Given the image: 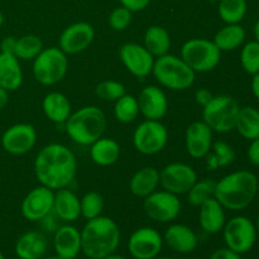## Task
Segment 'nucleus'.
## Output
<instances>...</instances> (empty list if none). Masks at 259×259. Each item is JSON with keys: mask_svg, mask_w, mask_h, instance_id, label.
<instances>
[{"mask_svg": "<svg viewBox=\"0 0 259 259\" xmlns=\"http://www.w3.org/2000/svg\"><path fill=\"white\" fill-rule=\"evenodd\" d=\"M8 103H9V93L0 86V110H3Z\"/></svg>", "mask_w": 259, "mask_h": 259, "instance_id": "47", "label": "nucleus"}, {"mask_svg": "<svg viewBox=\"0 0 259 259\" xmlns=\"http://www.w3.org/2000/svg\"><path fill=\"white\" fill-rule=\"evenodd\" d=\"M257 195H259V179H258V185H257Z\"/></svg>", "mask_w": 259, "mask_h": 259, "instance_id": "55", "label": "nucleus"}, {"mask_svg": "<svg viewBox=\"0 0 259 259\" xmlns=\"http://www.w3.org/2000/svg\"><path fill=\"white\" fill-rule=\"evenodd\" d=\"M257 185L258 177L253 172L240 169L217 181L214 197L224 209L240 211L247 209L258 196Z\"/></svg>", "mask_w": 259, "mask_h": 259, "instance_id": "3", "label": "nucleus"}, {"mask_svg": "<svg viewBox=\"0 0 259 259\" xmlns=\"http://www.w3.org/2000/svg\"><path fill=\"white\" fill-rule=\"evenodd\" d=\"M42 109L46 118L56 124H65L72 113L68 98L65 94L58 91H52L45 96L42 101Z\"/></svg>", "mask_w": 259, "mask_h": 259, "instance_id": "25", "label": "nucleus"}, {"mask_svg": "<svg viewBox=\"0 0 259 259\" xmlns=\"http://www.w3.org/2000/svg\"><path fill=\"white\" fill-rule=\"evenodd\" d=\"M42 259H62V258L58 257L57 254H55V255H48V257H43Z\"/></svg>", "mask_w": 259, "mask_h": 259, "instance_id": "50", "label": "nucleus"}, {"mask_svg": "<svg viewBox=\"0 0 259 259\" xmlns=\"http://www.w3.org/2000/svg\"><path fill=\"white\" fill-rule=\"evenodd\" d=\"M207 2H210V3H219L220 0H207Z\"/></svg>", "mask_w": 259, "mask_h": 259, "instance_id": "54", "label": "nucleus"}, {"mask_svg": "<svg viewBox=\"0 0 259 259\" xmlns=\"http://www.w3.org/2000/svg\"><path fill=\"white\" fill-rule=\"evenodd\" d=\"M209 259H243L242 254L233 252L229 248H219V249L214 250L210 255Z\"/></svg>", "mask_w": 259, "mask_h": 259, "instance_id": "43", "label": "nucleus"}, {"mask_svg": "<svg viewBox=\"0 0 259 259\" xmlns=\"http://www.w3.org/2000/svg\"><path fill=\"white\" fill-rule=\"evenodd\" d=\"M139 115V104L138 99L133 95L124 94L121 98L115 101L114 105V116L119 123L129 124L133 123Z\"/></svg>", "mask_w": 259, "mask_h": 259, "instance_id": "35", "label": "nucleus"}, {"mask_svg": "<svg viewBox=\"0 0 259 259\" xmlns=\"http://www.w3.org/2000/svg\"><path fill=\"white\" fill-rule=\"evenodd\" d=\"M152 75L163 88L174 91H184L194 85L196 73L181 57L167 53L154 60Z\"/></svg>", "mask_w": 259, "mask_h": 259, "instance_id": "5", "label": "nucleus"}, {"mask_svg": "<svg viewBox=\"0 0 259 259\" xmlns=\"http://www.w3.org/2000/svg\"><path fill=\"white\" fill-rule=\"evenodd\" d=\"M37 142V131L32 124L18 123L9 126L2 136V147L13 156H23L33 149Z\"/></svg>", "mask_w": 259, "mask_h": 259, "instance_id": "15", "label": "nucleus"}, {"mask_svg": "<svg viewBox=\"0 0 259 259\" xmlns=\"http://www.w3.org/2000/svg\"><path fill=\"white\" fill-rule=\"evenodd\" d=\"M103 259H129V258H126L125 255L116 254V253H111V254L106 255V257H105V258H103Z\"/></svg>", "mask_w": 259, "mask_h": 259, "instance_id": "48", "label": "nucleus"}, {"mask_svg": "<svg viewBox=\"0 0 259 259\" xmlns=\"http://www.w3.org/2000/svg\"><path fill=\"white\" fill-rule=\"evenodd\" d=\"M81 217L86 220L100 217L104 210V199L99 192L89 191L80 199Z\"/></svg>", "mask_w": 259, "mask_h": 259, "instance_id": "38", "label": "nucleus"}, {"mask_svg": "<svg viewBox=\"0 0 259 259\" xmlns=\"http://www.w3.org/2000/svg\"><path fill=\"white\" fill-rule=\"evenodd\" d=\"M235 129L248 141L259 138V110L253 106H240Z\"/></svg>", "mask_w": 259, "mask_h": 259, "instance_id": "31", "label": "nucleus"}, {"mask_svg": "<svg viewBox=\"0 0 259 259\" xmlns=\"http://www.w3.org/2000/svg\"><path fill=\"white\" fill-rule=\"evenodd\" d=\"M163 237L158 230L144 227L134 230L128 240V252L134 259H154L163 248Z\"/></svg>", "mask_w": 259, "mask_h": 259, "instance_id": "13", "label": "nucleus"}, {"mask_svg": "<svg viewBox=\"0 0 259 259\" xmlns=\"http://www.w3.org/2000/svg\"><path fill=\"white\" fill-rule=\"evenodd\" d=\"M255 229H257V232H258V234H259V214H258V217H257V220H255Z\"/></svg>", "mask_w": 259, "mask_h": 259, "instance_id": "52", "label": "nucleus"}, {"mask_svg": "<svg viewBox=\"0 0 259 259\" xmlns=\"http://www.w3.org/2000/svg\"><path fill=\"white\" fill-rule=\"evenodd\" d=\"M81 233V253L89 259H103L115 253L120 244V229L108 217L88 220Z\"/></svg>", "mask_w": 259, "mask_h": 259, "instance_id": "2", "label": "nucleus"}, {"mask_svg": "<svg viewBox=\"0 0 259 259\" xmlns=\"http://www.w3.org/2000/svg\"><path fill=\"white\" fill-rule=\"evenodd\" d=\"M240 65L244 72L253 76L259 72V42L249 40L240 51Z\"/></svg>", "mask_w": 259, "mask_h": 259, "instance_id": "37", "label": "nucleus"}, {"mask_svg": "<svg viewBox=\"0 0 259 259\" xmlns=\"http://www.w3.org/2000/svg\"><path fill=\"white\" fill-rule=\"evenodd\" d=\"M34 175L38 182L51 190L70 186L77 174V159L73 152L61 143L45 146L35 156Z\"/></svg>", "mask_w": 259, "mask_h": 259, "instance_id": "1", "label": "nucleus"}, {"mask_svg": "<svg viewBox=\"0 0 259 259\" xmlns=\"http://www.w3.org/2000/svg\"><path fill=\"white\" fill-rule=\"evenodd\" d=\"M55 191L43 185L30 190L22 201L20 211L24 219L29 222H42L53 212Z\"/></svg>", "mask_w": 259, "mask_h": 259, "instance_id": "14", "label": "nucleus"}, {"mask_svg": "<svg viewBox=\"0 0 259 259\" xmlns=\"http://www.w3.org/2000/svg\"><path fill=\"white\" fill-rule=\"evenodd\" d=\"M68 71V58L58 47L43 48L33 60V76L40 85L53 86L65 78Z\"/></svg>", "mask_w": 259, "mask_h": 259, "instance_id": "7", "label": "nucleus"}, {"mask_svg": "<svg viewBox=\"0 0 259 259\" xmlns=\"http://www.w3.org/2000/svg\"><path fill=\"white\" fill-rule=\"evenodd\" d=\"M53 249L62 259H76L81 253V233L66 223L53 232Z\"/></svg>", "mask_w": 259, "mask_h": 259, "instance_id": "20", "label": "nucleus"}, {"mask_svg": "<svg viewBox=\"0 0 259 259\" xmlns=\"http://www.w3.org/2000/svg\"><path fill=\"white\" fill-rule=\"evenodd\" d=\"M247 156L253 166L259 167V138L250 141V144L247 151Z\"/></svg>", "mask_w": 259, "mask_h": 259, "instance_id": "42", "label": "nucleus"}, {"mask_svg": "<svg viewBox=\"0 0 259 259\" xmlns=\"http://www.w3.org/2000/svg\"><path fill=\"white\" fill-rule=\"evenodd\" d=\"M248 10L247 0H220L218 13L227 24H239Z\"/></svg>", "mask_w": 259, "mask_h": 259, "instance_id": "33", "label": "nucleus"}, {"mask_svg": "<svg viewBox=\"0 0 259 259\" xmlns=\"http://www.w3.org/2000/svg\"><path fill=\"white\" fill-rule=\"evenodd\" d=\"M137 99L139 113L148 120H161L168 111V99L158 86H146Z\"/></svg>", "mask_w": 259, "mask_h": 259, "instance_id": "19", "label": "nucleus"}, {"mask_svg": "<svg viewBox=\"0 0 259 259\" xmlns=\"http://www.w3.org/2000/svg\"><path fill=\"white\" fill-rule=\"evenodd\" d=\"M95 29L88 22H77L68 25L58 38V48L66 55H77L93 43Z\"/></svg>", "mask_w": 259, "mask_h": 259, "instance_id": "17", "label": "nucleus"}, {"mask_svg": "<svg viewBox=\"0 0 259 259\" xmlns=\"http://www.w3.org/2000/svg\"><path fill=\"white\" fill-rule=\"evenodd\" d=\"M3 23H4V15H3L2 10H0V28H2Z\"/></svg>", "mask_w": 259, "mask_h": 259, "instance_id": "51", "label": "nucleus"}, {"mask_svg": "<svg viewBox=\"0 0 259 259\" xmlns=\"http://www.w3.org/2000/svg\"><path fill=\"white\" fill-rule=\"evenodd\" d=\"M132 19H133V13L124 8L123 5H120L110 13L108 22L111 29L115 30V32H121L131 25Z\"/></svg>", "mask_w": 259, "mask_h": 259, "instance_id": "40", "label": "nucleus"}, {"mask_svg": "<svg viewBox=\"0 0 259 259\" xmlns=\"http://www.w3.org/2000/svg\"><path fill=\"white\" fill-rule=\"evenodd\" d=\"M240 105L229 95L212 96L211 100L202 108V121L217 133H229L235 129Z\"/></svg>", "mask_w": 259, "mask_h": 259, "instance_id": "6", "label": "nucleus"}, {"mask_svg": "<svg viewBox=\"0 0 259 259\" xmlns=\"http://www.w3.org/2000/svg\"><path fill=\"white\" fill-rule=\"evenodd\" d=\"M119 58L126 70L138 78H144L152 73L154 57L144 46L138 43H124L119 48Z\"/></svg>", "mask_w": 259, "mask_h": 259, "instance_id": "16", "label": "nucleus"}, {"mask_svg": "<svg viewBox=\"0 0 259 259\" xmlns=\"http://www.w3.org/2000/svg\"><path fill=\"white\" fill-rule=\"evenodd\" d=\"M252 82H250V89H252L253 96L259 101V72L252 76Z\"/></svg>", "mask_w": 259, "mask_h": 259, "instance_id": "46", "label": "nucleus"}, {"mask_svg": "<svg viewBox=\"0 0 259 259\" xmlns=\"http://www.w3.org/2000/svg\"><path fill=\"white\" fill-rule=\"evenodd\" d=\"M144 47L154 58L167 55L171 48V37L166 28L152 25L144 33Z\"/></svg>", "mask_w": 259, "mask_h": 259, "instance_id": "30", "label": "nucleus"}, {"mask_svg": "<svg viewBox=\"0 0 259 259\" xmlns=\"http://www.w3.org/2000/svg\"><path fill=\"white\" fill-rule=\"evenodd\" d=\"M43 48V42L38 35L25 34L17 38L14 56L19 61H33Z\"/></svg>", "mask_w": 259, "mask_h": 259, "instance_id": "34", "label": "nucleus"}, {"mask_svg": "<svg viewBox=\"0 0 259 259\" xmlns=\"http://www.w3.org/2000/svg\"><path fill=\"white\" fill-rule=\"evenodd\" d=\"M159 186V171L154 167H143L132 176L129 190L137 197L144 199Z\"/></svg>", "mask_w": 259, "mask_h": 259, "instance_id": "27", "label": "nucleus"}, {"mask_svg": "<svg viewBox=\"0 0 259 259\" xmlns=\"http://www.w3.org/2000/svg\"><path fill=\"white\" fill-rule=\"evenodd\" d=\"M163 242L167 247L179 254H190L199 245L196 233L185 224H172L166 229Z\"/></svg>", "mask_w": 259, "mask_h": 259, "instance_id": "21", "label": "nucleus"}, {"mask_svg": "<svg viewBox=\"0 0 259 259\" xmlns=\"http://www.w3.org/2000/svg\"><path fill=\"white\" fill-rule=\"evenodd\" d=\"M223 238L225 247L238 254H245L254 247L258 232L255 224L247 217H234L225 222L223 228Z\"/></svg>", "mask_w": 259, "mask_h": 259, "instance_id": "9", "label": "nucleus"}, {"mask_svg": "<svg viewBox=\"0 0 259 259\" xmlns=\"http://www.w3.org/2000/svg\"><path fill=\"white\" fill-rule=\"evenodd\" d=\"M197 181V175L191 166L182 162L169 163L159 172L162 189L175 195H185Z\"/></svg>", "mask_w": 259, "mask_h": 259, "instance_id": "12", "label": "nucleus"}, {"mask_svg": "<svg viewBox=\"0 0 259 259\" xmlns=\"http://www.w3.org/2000/svg\"><path fill=\"white\" fill-rule=\"evenodd\" d=\"M106 129V116L100 108L89 105L71 113L65 121V131L75 143L91 146L104 136Z\"/></svg>", "mask_w": 259, "mask_h": 259, "instance_id": "4", "label": "nucleus"}, {"mask_svg": "<svg viewBox=\"0 0 259 259\" xmlns=\"http://www.w3.org/2000/svg\"><path fill=\"white\" fill-rule=\"evenodd\" d=\"M124 8L131 10L132 13L142 12L149 5L151 0H119Z\"/></svg>", "mask_w": 259, "mask_h": 259, "instance_id": "41", "label": "nucleus"}, {"mask_svg": "<svg viewBox=\"0 0 259 259\" xmlns=\"http://www.w3.org/2000/svg\"><path fill=\"white\" fill-rule=\"evenodd\" d=\"M212 133L204 121H194L187 126L185 132V146L190 157L195 159L205 158L212 147Z\"/></svg>", "mask_w": 259, "mask_h": 259, "instance_id": "18", "label": "nucleus"}, {"mask_svg": "<svg viewBox=\"0 0 259 259\" xmlns=\"http://www.w3.org/2000/svg\"><path fill=\"white\" fill-rule=\"evenodd\" d=\"M143 209L147 217L157 223L174 222L181 212V201L179 196L166 190L154 191L147 197H144Z\"/></svg>", "mask_w": 259, "mask_h": 259, "instance_id": "11", "label": "nucleus"}, {"mask_svg": "<svg viewBox=\"0 0 259 259\" xmlns=\"http://www.w3.org/2000/svg\"><path fill=\"white\" fill-rule=\"evenodd\" d=\"M15 45H17V38L13 35H8V37L3 38V40L0 42V52L14 55Z\"/></svg>", "mask_w": 259, "mask_h": 259, "instance_id": "44", "label": "nucleus"}, {"mask_svg": "<svg viewBox=\"0 0 259 259\" xmlns=\"http://www.w3.org/2000/svg\"><path fill=\"white\" fill-rule=\"evenodd\" d=\"M245 37H247V32L244 27L240 25V23L239 24H227L218 30L212 42L222 52H230L244 45Z\"/></svg>", "mask_w": 259, "mask_h": 259, "instance_id": "29", "label": "nucleus"}, {"mask_svg": "<svg viewBox=\"0 0 259 259\" xmlns=\"http://www.w3.org/2000/svg\"><path fill=\"white\" fill-rule=\"evenodd\" d=\"M95 94L99 99L105 101H116L124 95L125 88L121 82L114 80H105L98 83L95 88Z\"/></svg>", "mask_w": 259, "mask_h": 259, "instance_id": "39", "label": "nucleus"}, {"mask_svg": "<svg viewBox=\"0 0 259 259\" xmlns=\"http://www.w3.org/2000/svg\"><path fill=\"white\" fill-rule=\"evenodd\" d=\"M212 151L205 156L206 167L209 171H215L220 167H227L235 161V151L227 142L218 141L212 143Z\"/></svg>", "mask_w": 259, "mask_h": 259, "instance_id": "32", "label": "nucleus"}, {"mask_svg": "<svg viewBox=\"0 0 259 259\" xmlns=\"http://www.w3.org/2000/svg\"><path fill=\"white\" fill-rule=\"evenodd\" d=\"M53 212L63 223H73L81 217L80 199L68 187L56 190L53 200Z\"/></svg>", "mask_w": 259, "mask_h": 259, "instance_id": "23", "label": "nucleus"}, {"mask_svg": "<svg viewBox=\"0 0 259 259\" xmlns=\"http://www.w3.org/2000/svg\"><path fill=\"white\" fill-rule=\"evenodd\" d=\"M199 207V222L201 229L207 234H218L222 232L227 222L225 209L222 204L215 197H210Z\"/></svg>", "mask_w": 259, "mask_h": 259, "instance_id": "24", "label": "nucleus"}, {"mask_svg": "<svg viewBox=\"0 0 259 259\" xmlns=\"http://www.w3.org/2000/svg\"><path fill=\"white\" fill-rule=\"evenodd\" d=\"M180 57L195 73L210 72L220 63L222 51L212 40L205 38H192L182 45Z\"/></svg>", "mask_w": 259, "mask_h": 259, "instance_id": "8", "label": "nucleus"}, {"mask_svg": "<svg viewBox=\"0 0 259 259\" xmlns=\"http://www.w3.org/2000/svg\"><path fill=\"white\" fill-rule=\"evenodd\" d=\"M168 142V131L161 120L146 119L133 133V146L144 156H153L161 152Z\"/></svg>", "mask_w": 259, "mask_h": 259, "instance_id": "10", "label": "nucleus"}, {"mask_svg": "<svg viewBox=\"0 0 259 259\" xmlns=\"http://www.w3.org/2000/svg\"><path fill=\"white\" fill-rule=\"evenodd\" d=\"M212 96L214 95H212L207 89H197L196 93H195V100H196V103L199 104V105H201L202 108H204V106L211 100Z\"/></svg>", "mask_w": 259, "mask_h": 259, "instance_id": "45", "label": "nucleus"}, {"mask_svg": "<svg viewBox=\"0 0 259 259\" xmlns=\"http://www.w3.org/2000/svg\"><path fill=\"white\" fill-rule=\"evenodd\" d=\"M14 250L19 259H42L48 250V240L42 233L29 230L18 238Z\"/></svg>", "mask_w": 259, "mask_h": 259, "instance_id": "22", "label": "nucleus"}, {"mask_svg": "<svg viewBox=\"0 0 259 259\" xmlns=\"http://www.w3.org/2000/svg\"><path fill=\"white\" fill-rule=\"evenodd\" d=\"M0 259H5V257H4V254H3L2 252H0Z\"/></svg>", "mask_w": 259, "mask_h": 259, "instance_id": "56", "label": "nucleus"}, {"mask_svg": "<svg viewBox=\"0 0 259 259\" xmlns=\"http://www.w3.org/2000/svg\"><path fill=\"white\" fill-rule=\"evenodd\" d=\"M154 259H181V258H177V257H156Z\"/></svg>", "mask_w": 259, "mask_h": 259, "instance_id": "53", "label": "nucleus"}, {"mask_svg": "<svg viewBox=\"0 0 259 259\" xmlns=\"http://www.w3.org/2000/svg\"><path fill=\"white\" fill-rule=\"evenodd\" d=\"M215 186H217V181L212 179H204L200 181L197 180L187 192V200L192 206L199 207L210 197H214Z\"/></svg>", "mask_w": 259, "mask_h": 259, "instance_id": "36", "label": "nucleus"}, {"mask_svg": "<svg viewBox=\"0 0 259 259\" xmlns=\"http://www.w3.org/2000/svg\"><path fill=\"white\" fill-rule=\"evenodd\" d=\"M90 157L98 166H111L120 157V146L115 139L101 137L90 146Z\"/></svg>", "mask_w": 259, "mask_h": 259, "instance_id": "28", "label": "nucleus"}, {"mask_svg": "<svg viewBox=\"0 0 259 259\" xmlns=\"http://www.w3.org/2000/svg\"><path fill=\"white\" fill-rule=\"evenodd\" d=\"M253 33H254V38L257 42H259V18L254 24V29H253Z\"/></svg>", "mask_w": 259, "mask_h": 259, "instance_id": "49", "label": "nucleus"}, {"mask_svg": "<svg viewBox=\"0 0 259 259\" xmlns=\"http://www.w3.org/2000/svg\"><path fill=\"white\" fill-rule=\"evenodd\" d=\"M23 82L20 62L14 55L0 52V86L12 93L18 90Z\"/></svg>", "mask_w": 259, "mask_h": 259, "instance_id": "26", "label": "nucleus"}]
</instances>
